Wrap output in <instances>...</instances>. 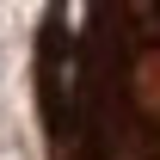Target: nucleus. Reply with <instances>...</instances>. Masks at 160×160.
I'll return each instance as SVG.
<instances>
[{"mask_svg":"<svg viewBox=\"0 0 160 160\" xmlns=\"http://www.w3.org/2000/svg\"><path fill=\"white\" fill-rule=\"evenodd\" d=\"M31 99L43 160H160V0L43 6Z\"/></svg>","mask_w":160,"mask_h":160,"instance_id":"nucleus-1","label":"nucleus"}]
</instances>
